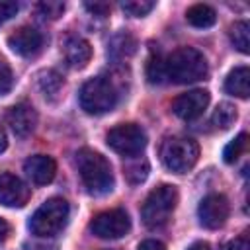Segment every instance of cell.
<instances>
[{"label":"cell","instance_id":"cell-1","mask_svg":"<svg viewBox=\"0 0 250 250\" xmlns=\"http://www.w3.org/2000/svg\"><path fill=\"white\" fill-rule=\"evenodd\" d=\"M76 168L78 176L92 195H105L113 189V172L111 164L105 156L92 148H80L76 152Z\"/></svg>","mask_w":250,"mask_h":250},{"label":"cell","instance_id":"cell-2","mask_svg":"<svg viewBox=\"0 0 250 250\" xmlns=\"http://www.w3.org/2000/svg\"><path fill=\"white\" fill-rule=\"evenodd\" d=\"M207 59L195 47H178L164 59V78L174 84H191L207 76Z\"/></svg>","mask_w":250,"mask_h":250},{"label":"cell","instance_id":"cell-3","mask_svg":"<svg viewBox=\"0 0 250 250\" xmlns=\"http://www.w3.org/2000/svg\"><path fill=\"white\" fill-rule=\"evenodd\" d=\"M176 203H178V189L170 184H160L146 195V199L141 207L143 223L148 229L164 227L170 221V217L176 209Z\"/></svg>","mask_w":250,"mask_h":250},{"label":"cell","instance_id":"cell-4","mask_svg":"<svg viewBox=\"0 0 250 250\" xmlns=\"http://www.w3.org/2000/svg\"><path fill=\"white\" fill-rule=\"evenodd\" d=\"M68 203L62 197H51L47 199L29 219V230L39 238H51L57 236L68 221Z\"/></svg>","mask_w":250,"mask_h":250},{"label":"cell","instance_id":"cell-5","mask_svg":"<svg viewBox=\"0 0 250 250\" xmlns=\"http://www.w3.org/2000/svg\"><path fill=\"white\" fill-rule=\"evenodd\" d=\"M119 100L115 84L105 76H96L80 88V105L90 115H102L115 107Z\"/></svg>","mask_w":250,"mask_h":250},{"label":"cell","instance_id":"cell-6","mask_svg":"<svg viewBox=\"0 0 250 250\" xmlns=\"http://www.w3.org/2000/svg\"><path fill=\"white\" fill-rule=\"evenodd\" d=\"M160 158L168 170L186 174L195 166L199 158V146L189 137H168L160 146Z\"/></svg>","mask_w":250,"mask_h":250},{"label":"cell","instance_id":"cell-7","mask_svg":"<svg viewBox=\"0 0 250 250\" xmlns=\"http://www.w3.org/2000/svg\"><path fill=\"white\" fill-rule=\"evenodd\" d=\"M105 143L117 154H121L125 158H131V156H137L145 150L146 133L137 123H121V125H115L113 129L107 131Z\"/></svg>","mask_w":250,"mask_h":250},{"label":"cell","instance_id":"cell-8","mask_svg":"<svg viewBox=\"0 0 250 250\" xmlns=\"http://www.w3.org/2000/svg\"><path fill=\"white\" fill-rule=\"evenodd\" d=\"M90 230L98 238L115 240V238L125 236L131 230V219L125 209H109V211L98 213L90 221Z\"/></svg>","mask_w":250,"mask_h":250},{"label":"cell","instance_id":"cell-9","mask_svg":"<svg viewBox=\"0 0 250 250\" xmlns=\"http://www.w3.org/2000/svg\"><path fill=\"white\" fill-rule=\"evenodd\" d=\"M230 207H229V199L223 193H209L201 199L199 207H197V217L199 223L205 229H219L225 225V221L229 219Z\"/></svg>","mask_w":250,"mask_h":250},{"label":"cell","instance_id":"cell-10","mask_svg":"<svg viewBox=\"0 0 250 250\" xmlns=\"http://www.w3.org/2000/svg\"><path fill=\"white\" fill-rule=\"evenodd\" d=\"M209 92L207 90H189L186 94H180L174 102H172V111L184 119V121H191L197 119L199 115H203V111L209 105Z\"/></svg>","mask_w":250,"mask_h":250},{"label":"cell","instance_id":"cell-11","mask_svg":"<svg viewBox=\"0 0 250 250\" xmlns=\"http://www.w3.org/2000/svg\"><path fill=\"white\" fill-rule=\"evenodd\" d=\"M6 123L10 127V131L16 137H27L29 133H33L35 125H37V111L33 109L31 104L27 102H20L16 105H12L6 113Z\"/></svg>","mask_w":250,"mask_h":250},{"label":"cell","instance_id":"cell-12","mask_svg":"<svg viewBox=\"0 0 250 250\" xmlns=\"http://www.w3.org/2000/svg\"><path fill=\"white\" fill-rule=\"evenodd\" d=\"M29 199V188L21 178L10 172L0 174V203L6 207H23Z\"/></svg>","mask_w":250,"mask_h":250},{"label":"cell","instance_id":"cell-13","mask_svg":"<svg viewBox=\"0 0 250 250\" xmlns=\"http://www.w3.org/2000/svg\"><path fill=\"white\" fill-rule=\"evenodd\" d=\"M8 47L20 57H35L43 47V35L35 27L23 25L8 37Z\"/></svg>","mask_w":250,"mask_h":250},{"label":"cell","instance_id":"cell-14","mask_svg":"<svg viewBox=\"0 0 250 250\" xmlns=\"http://www.w3.org/2000/svg\"><path fill=\"white\" fill-rule=\"evenodd\" d=\"M23 172L35 186H47L57 174V162L47 154H33L23 162Z\"/></svg>","mask_w":250,"mask_h":250},{"label":"cell","instance_id":"cell-15","mask_svg":"<svg viewBox=\"0 0 250 250\" xmlns=\"http://www.w3.org/2000/svg\"><path fill=\"white\" fill-rule=\"evenodd\" d=\"M62 53L72 68H84L92 59V45L80 35H68L62 43Z\"/></svg>","mask_w":250,"mask_h":250},{"label":"cell","instance_id":"cell-16","mask_svg":"<svg viewBox=\"0 0 250 250\" xmlns=\"http://www.w3.org/2000/svg\"><path fill=\"white\" fill-rule=\"evenodd\" d=\"M225 90L236 98H248V94H250V68L244 64L232 68L225 80Z\"/></svg>","mask_w":250,"mask_h":250},{"label":"cell","instance_id":"cell-17","mask_svg":"<svg viewBox=\"0 0 250 250\" xmlns=\"http://www.w3.org/2000/svg\"><path fill=\"white\" fill-rule=\"evenodd\" d=\"M186 20L193 27L205 29V27H211L217 21V12L211 6H207V4H193L191 8H188Z\"/></svg>","mask_w":250,"mask_h":250},{"label":"cell","instance_id":"cell-18","mask_svg":"<svg viewBox=\"0 0 250 250\" xmlns=\"http://www.w3.org/2000/svg\"><path fill=\"white\" fill-rule=\"evenodd\" d=\"M135 51H137V41L129 33L113 35L109 45H107V55L111 59H125V57H131Z\"/></svg>","mask_w":250,"mask_h":250},{"label":"cell","instance_id":"cell-19","mask_svg":"<svg viewBox=\"0 0 250 250\" xmlns=\"http://www.w3.org/2000/svg\"><path fill=\"white\" fill-rule=\"evenodd\" d=\"M35 78H37L35 82H37L39 92H41L47 100H55V98L59 96V92H61V88H62V78H61L59 72H55V70H41Z\"/></svg>","mask_w":250,"mask_h":250},{"label":"cell","instance_id":"cell-20","mask_svg":"<svg viewBox=\"0 0 250 250\" xmlns=\"http://www.w3.org/2000/svg\"><path fill=\"white\" fill-rule=\"evenodd\" d=\"M148 160L145 156H131L127 158V162L123 164V174L129 180V184H141L146 180L148 176Z\"/></svg>","mask_w":250,"mask_h":250},{"label":"cell","instance_id":"cell-21","mask_svg":"<svg viewBox=\"0 0 250 250\" xmlns=\"http://www.w3.org/2000/svg\"><path fill=\"white\" fill-rule=\"evenodd\" d=\"M229 37H230V43L240 51V53H250V25L248 21L240 20V21H234L229 29Z\"/></svg>","mask_w":250,"mask_h":250},{"label":"cell","instance_id":"cell-22","mask_svg":"<svg viewBox=\"0 0 250 250\" xmlns=\"http://www.w3.org/2000/svg\"><path fill=\"white\" fill-rule=\"evenodd\" d=\"M213 125L217 129H229L234 121H236V107L229 102H223L217 105V109L213 111V117H211Z\"/></svg>","mask_w":250,"mask_h":250},{"label":"cell","instance_id":"cell-23","mask_svg":"<svg viewBox=\"0 0 250 250\" xmlns=\"http://www.w3.org/2000/svg\"><path fill=\"white\" fill-rule=\"evenodd\" d=\"M246 145H248V135H246V133H240L238 137H234V139L225 146V150H223V160H225L227 164L236 162V160L242 156V152L246 150Z\"/></svg>","mask_w":250,"mask_h":250},{"label":"cell","instance_id":"cell-24","mask_svg":"<svg viewBox=\"0 0 250 250\" xmlns=\"http://www.w3.org/2000/svg\"><path fill=\"white\" fill-rule=\"evenodd\" d=\"M156 4L150 2V0H127V2H121V10L133 18H143L146 16Z\"/></svg>","mask_w":250,"mask_h":250},{"label":"cell","instance_id":"cell-25","mask_svg":"<svg viewBox=\"0 0 250 250\" xmlns=\"http://www.w3.org/2000/svg\"><path fill=\"white\" fill-rule=\"evenodd\" d=\"M146 76H148V80L152 82V84H158V82H162V78H164V59L158 55V53H150V57H148V64H146Z\"/></svg>","mask_w":250,"mask_h":250},{"label":"cell","instance_id":"cell-26","mask_svg":"<svg viewBox=\"0 0 250 250\" xmlns=\"http://www.w3.org/2000/svg\"><path fill=\"white\" fill-rule=\"evenodd\" d=\"M64 2H59V0H47V2H39L37 4V12L39 16H43L45 20H57L62 16L64 12Z\"/></svg>","mask_w":250,"mask_h":250},{"label":"cell","instance_id":"cell-27","mask_svg":"<svg viewBox=\"0 0 250 250\" xmlns=\"http://www.w3.org/2000/svg\"><path fill=\"white\" fill-rule=\"evenodd\" d=\"M14 84V74H12V68L8 66V62L0 57V96L8 94L10 88Z\"/></svg>","mask_w":250,"mask_h":250},{"label":"cell","instance_id":"cell-28","mask_svg":"<svg viewBox=\"0 0 250 250\" xmlns=\"http://www.w3.org/2000/svg\"><path fill=\"white\" fill-rule=\"evenodd\" d=\"M20 10L18 2H0V23L8 21L10 18H14Z\"/></svg>","mask_w":250,"mask_h":250},{"label":"cell","instance_id":"cell-29","mask_svg":"<svg viewBox=\"0 0 250 250\" xmlns=\"http://www.w3.org/2000/svg\"><path fill=\"white\" fill-rule=\"evenodd\" d=\"M84 8H86L90 14L100 16V18H104V16L109 14V4H107V2H86Z\"/></svg>","mask_w":250,"mask_h":250},{"label":"cell","instance_id":"cell-30","mask_svg":"<svg viewBox=\"0 0 250 250\" xmlns=\"http://www.w3.org/2000/svg\"><path fill=\"white\" fill-rule=\"evenodd\" d=\"M223 250H250V244H248V240L244 236H238V238L227 242L223 246Z\"/></svg>","mask_w":250,"mask_h":250},{"label":"cell","instance_id":"cell-31","mask_svg":"<svg viewBox=\"0 0 250 250\" xmlns=\"http://www.w3.org/2000/svg\"><path fill=\"white\" fill-rule=\"evenodd\" d=\"M139 250H166V246H164L160 240L148 238V240H143V242L139 244Z\"/></svg>","mask_w":250,"mask_h":250},{"label":"cell","instance_id":"cell-32","mask_svg":"<svg viewBox=\"0 0 250 250\" xmlns=\"http://www.w3.org/2000/svg\"><path fill=\"white\" fill-rule=\"evenodd\" d=\"M8 234H10V225H8L6 219L0 217V242H4L8 238Z\"/></svg>","mask_w":250,"mask_h":250},{"label":"cell","instance_id":"cell-33","mask_svg":"<svg viewBox=\"0 0 250 250\" xmlns=\"http://www.w3.org/2000/svg\"><path fill=\"white\" fill-rule=\"evenodd\" d=\"M188 250H211V246H209L207 242H203V240H197V242H193Z\"/></svg>","mask_w":250,"mask_h":250},{"label":"cell","instance_id":"cell-34","mask_svg":"<svg viewBox=\"0 0 250 250\" xmlns=\"http://www.w3.org/2000/svg\"><path fill=\"white\" fill-rule=\"evenodd\" d=\"M6 146H8V137H6V131L0 127V154L6 150Z\"/></svg>","mask_w":250,"mask_h":250}]
</instances>
